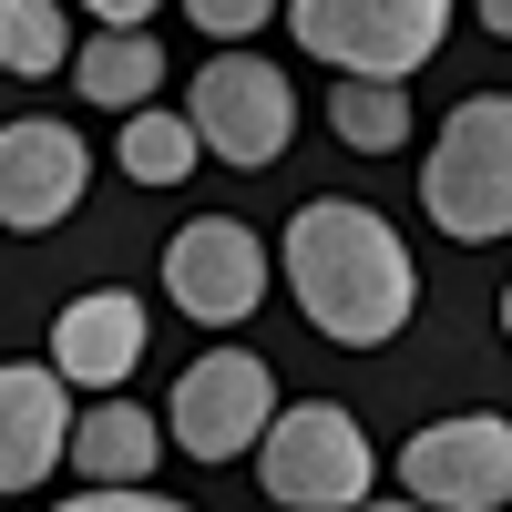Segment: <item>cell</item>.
<instances>
[{"label": "cell", "instance_id": "cell-20", "mask_svg": "<svg viewBox=\"0 0 512 512\" xmlns=\"http://www.w3.org/2000/svg\"><path fill=\"white\" fill-rule=\"evenodd\" d=\"M359 512H420V502H410V492H400V502H359Z\"/></svg>", "mask_w": 512, "mask_h": 512}, {"label": "cell", "instance_id": "cell-18", "mask_svg": "<svg viewBox=\"0 0 512 512\" xmlns=\"http://www.w3.org/2000/svg\"><path fill=\"white\" fill-rule=\"evenodd\" d=\"M62 512H185V502H164V492H72Z\"/></svg>", "mask_w": 512, "mask_h": 512}, {"label": "cell", "instance_id": "cell-4", "mask_svg": "<svg viewBox=\"0 0 512 512\" xmlns=\"http://www.w3.org/2000/svg\"><path fill=\"white\" fill-rule=\"evenodd\" d=\"M287 31L308 41L318 62H338V82H410L441 52L451 11L441 0H297Z\"/></svg>", "mask_w": 512, "mask_h": 512}, {"label": "cell", "instance_id": "cell-19", "mask_svg": "<svg viewBox=\"0 0 512 512\" xmlns=\"http://www.w3.org/2000/svg\"><path fill=\"white\" fill-rule=\"evenodd\" d=\"M482 31H492V41H512V0H482Z\"/></svg>", "mask_w": 512, "mask_h": 512}, {"label": "cell", "instance_id": "cell-14", "mask_svg": "<svg viewBox=\"0 0 512 512\" xmlns=\"http://www.w3.org/2000/svg\"><path fill=\"white\" fill-rule=\"evenodd\" d=\"M205 144H195V123L185 113H134V123H123V144H113V164H123V175H134V185H185V164H195Z\"/></svg>", "mask_w": 512, "mask_h": 512}, {"label": "cell", "instance_id": "cell-11", "mask_svg": "<svg viewBox=\"0 0 512 512\" xmlns=\"http://www.w3.org/2000/svg\"><path fill=\"white\" fill-rule=\"evenodd\" d=\"M52 369L72 379V390L113 400L123 379L144 369V308H134L123 287H93V297H72V308L52 318Z\"/></svg>", "mask_w": 512, "mask_h": 512}, {"label": "cell", "instance_id": "cell-6", "mask_svg": "<svg viewBox=\"0 0 512 512\" xmlns=\"http://www.w3.org/2000/svg\"><path fill=\"white\" fill-rule=\"evenodd\" d=\"M400 492L420 512H502L512 502V420H492V410L431 420L400 451Z\"/></svg>", "mask_w": 512, "mask_h": 512}, {"label": "cell", "instance_id": "cell-1", "mask_svg": "<svg viewBox=\"0 0 512 512\" xmlns=\"http://www.w3.org/2000/svg\"><path fill=\"white\" fill-rule=\"evenodd\" d=\"M277 267L297 287V308H308V328L338 338V349H379V338H400L410 308H420L410 246L390 236V216H369V205H349V195L297 205Z\"/></svg>", "mask_w": 512, "mask_h": 512}, {"label": "cell", "instance_id": "cell-21", "mask_svg": "<svg viewBox=\"0 0 512 512\" xmlns=\"http://www.w3.org/2000/svg\"><path fill=\"white\" fill-rule=\"evenodd\" d=\"M502 338H512V287H502Z\"/></svg>", "mask_w": 512, "mask_h": 512}, {"label": "cell", "instance_id": "cell-2", "mask_svg": "<svg viewBox=\"0 0 512 512\" xmlns=\"http://www.w3.org/2000/svg\"><path fill=\"white\" fill-rule=\"evenodd\" d=\"M420 205H431V226L461 236V246L512 236V93L451 103L431 164H420Z\"/></svg>", "mask_w": 512, "mask_h": 512}, {"label": "cell", "instance_id": "cell-16", "mask_svg": "<svg viewBox=\"0 0 512 512\" xmlns=\"http://www.w3.org/2000/svg\"><path fill=\"white\" fill-rule=\"evenodd\" d=\"M328 123H338V144L390 154V144L410 134V103H400V82H338V93H328Z\"/></svg>", "mask_w": 512, "mask_h": 512}, {"label": "cell", "instance_id": "cell-15", "mask_svg": "<svg viewBox=\"0 0 512 512\" xmlns=\"http://www.w3.org/2000/svg\"><path fill=\"white\" fill-rule=\"evenodd\" d=\"M62 62H72V21L52 11V0H0V72L41 82V72H62Z\"/></svg>", "mask_w": 512, "mask_h": 512}, {"label": "cell", "instance_id": "cell-8", "mask_svg": "<svg viewBox=\"0 0 512 512\" xmlns=\"http://www.w3.org/2000/svg\"><path fill=\"white\" fill-rule=\"evenodd\" d=\"M164 297L205 328H236L256 297H267V246H256L236 216H195L175 246H164Z\"/></svg>", "mask_w": 512, "mask_h": 512}, {"label": "cell", "instance_id": "cell-17", "mask_svg": "<svg viewBox=\"0 0 512 512\" xmlns=\"http://www.w3.org/2000/svg\"><path fill=\"white\" fill-rule=\"evenodd\" d=\"M205 41H246V31H267V0H195L185 11Z\"/></svg>", "mask_w": 512, "mask_h": 512}, {"label": "cell", "instance_id": "cell-5", "mask_svg": "<svg viewBox=\"0 0 512 512\" xmlns=\"http://www.w3.org/2000/svg\"><path fill=\"white\" fill-rule=\"evenodd\" d=\"M185 123H195L205 154H226V164H246V175H267V164L287 154V134H297V93H287L277 62L216 52V62L195 72V93H185Z\"/></svg>", "mask_w": 512, "mask_h": 512}, {"label": "cell", "instance_id": "cell-10", "mask_svg": "<svg viewBox=\"0 0 512 512\" xmlns=\"http://www.w3.org/2000/svg\"><path fill=\"white\" fill-rule=\"evenodd\" d=\"M72 461V379L52 359L0 369V492H31Z\"/></svg>", "mask_w": 512, "mask_h": 512}, {"label": "cell", "instance_id": "cell-12", "mask_svg": "<svg viewBox=\"0 0 512 512\" xmlns=\"http://www.w3.org/2000/svg\"><path fill=\"white\" fill-rule=\"evenodd\" d=\"M154 461H164L154 410H134V400H93V410L72 420V472H82V492H144Z\"/></svg>", "mask_w": 512, "mask_h": 512}, {"label": "cell", "instance_id": "cell-13", "mask_svg": "<svg viewBox=\"0 0 512 512\" xmlns=\"http://www.w3.org/2000/svg\"><path fill=\"white\" fill-rule=\"evenodd\" d=\"M72 82H82V103H103V113H154V82H164V41H144V31H103V41H82L72 52Z\"/></svg>", "mask_w": 512, "mask_h": 512}, {"label": "cell", "instance_id": "cell-9", "mask_svg": "<svg viewBox=\"0 0 512 512\" xmlns=\"http://www.w3.org/2000/svg\"><path fill=\"white\" fill-rule=\"evenodd\" d=\"M82 175H93V144L72 123H0V226H62L82 205Z\"/></svg>", "mask_w": 512, "mask_h": 512}, {"label": "cell", "instance_id": "cell-7", "mask_svg": "<svg viewBox=\"0 0 512 512\" xmlns=\"http://www.w3.org/2000/svg\"><path fill=\"white\" fill-rule=\"evenodd\" d=\"M267 420H277V369L256 349H205L175 379V441H185V461H236V451L267 441Z\"/></svg>", "mask_w": 512, "mask_h": 512}, {"label": "cell", "instance_id": "cell-3", "mask_svg": "<svg viewBox=\"0 0 512 512\" xmlns=\"http://www.w3.org/2000/svg\"><path fill=\"white\" fill-rule=\"evenodd\" d=\"M256 472H267V502H287V512H359L379 461H369V431L338 400H297L267 420Z\"/></svg>", "mask_w": 512, "mask_h": 512}]
</instances>
